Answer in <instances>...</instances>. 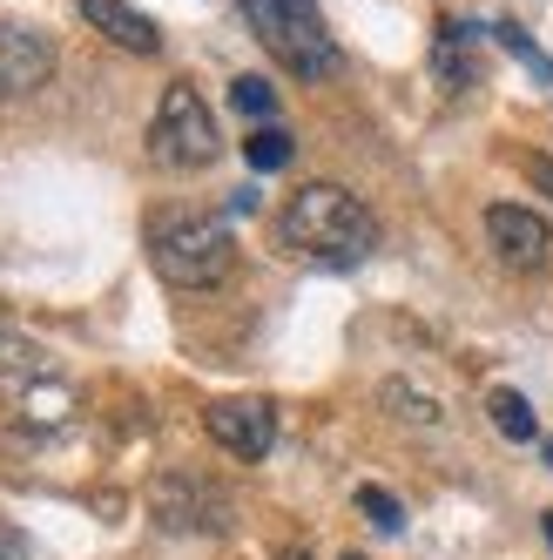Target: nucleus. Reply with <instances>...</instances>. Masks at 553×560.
<instances>
[{
	"label": "nucleus",
	"instance_id": "1",
	"mask_svg": "<svg viewBox=\"0 0 553 560\" xmlns=\"http://www.w3.org/2000/svg\"><path fill=\"white\" fill-rule=\"evenodd\" d=\"M276 244L318 270H351L378 250V217L338 183H304L284 210H276Z\"/></svg>",
	"mask_w": 553,
	"mask_h": 560
},
{
	"label": "nucleus",
	"instance_id": "2",
	"mask_svg": "<svg viewBox=\"0 0 553 560\" xmlns=\"http://www.w3.org/2000/svg\"><path fill=\"white\" fill-rule=\"evenodd\" d=\"M149 264L163 270L169 284H183V291H210V284L230 277L236 244H230V230L210 210L176 203V210H155L149 217Z\"/></svg>",
	"mask_w": 553,
	"mask_h": 560
},
{
	"label": "nucleus",
	"instance_id": "3",
	"mask_svg": "<svg viewBox=\"0 0 553 560\" xmlns=\"http://www.w3.org/2000/svg\"><path fill=\"white\" fill-rule=\"evenodd\" d=\"M250 21V34L263 42V55L297 74V82H325V74L338 68V42H331V27L318 14V0H236Z\"/></svg>",
	"mask_w": 553,
	"mask_h": 560
},
{
	"label": "nucleus",
	"instance_id": "4",
	"mask_svg": "<svg viewBox=\"0 0 553 560\" xmlns=\"http://www.w3.org/2000/svg\"><path fill=\"white\" fill-rule=\"evenodd\" d=\"M149 155L163 170H210L216 155H223V136H216V115L210 102L196 95L189 82H169L163 89V108H155V122H149Z\"/></svg>",
	"mask_w": 553,
	"mask_h": 560
},
{
	"label": "nucleus",
	"instance_id": "5",
	"mask_svg": "<svg viewBox=\"0 0 553 560\" xmlns=\"http://www.w3.org/2000/svg\"><path fill=\"white\" fill-rule=\"evenodd\" d=\"M203 425L230 459H263L276 446V406L270 398H216L203 412Z\"/></svg>",
	"mask_w": 553,
	"mask_h": 560
},
{
	"label": "nucleus",
	"instance_id": "6",
	"mask_svg": "<svg viewBox=\"0 0 553 560\" xmlns=\"http://www.w3.org/2000/svg\"><path fill=\"white\" fill-rule=\"evenodd\" d=\"M486 244L499 250V264L513 270H540L553 257V230L527 210V203H493L486 210Z\"/></svg>",
	"mask_w": 553,
	"mask_h": 560
},
{
	"label": "nucleus",
	"instance_id": "7",
	"mask_svg": "<svg viewBox=\"0 0 553 560\" xmlns=\"http://www.w3.org/2000/svg\"><path fill=\"white\" fill-rule=\"evenodd\" d=\"M55 82V42L21 21L0 27V95H34Z\"/></svg>",
	"mask_w": 553,
	"mask_h": 560
},
{
	"label": "nucleus",
	"instance_id": "8",
	"mask_svg": "<svg viewBox=\"0 0 553 560\" xmlns=\"http://www.w3.org/2000/svg\"><path fill=\"white\" fill-rule=\"evenodd\" d=\"M149 513L163 520L169 534H189V527H203V534H216L223 527V493H210L203 479H163V487L149 493Z\"/></svg>",
	"mask_w": 553,
	"mask_h": 560
},
{
	"label": "nucleus",
	"instance_id": "9",
	"mask_svg": "<svg viewBox=\"0 0 553 560\" xmlns=\"http://www.w3.org/2000/svg\"><path fill=\"white\" fill-rule=\"evenodd\" d=\"M82 14H89V27H102L115 48H129V55H155L163 48V27H155L149 14H136L129 0H82Z\"/></svg>",
	"mask_w": 553,
	"mask_h": 560
},
{
	"label": "nucleus",
	"instance_id": "10",
	"mask_svg": "<svg viewBox=\"0 0 553 560\" xmlns=\"http://www.w3.org/2000/svg\"><path fill=\"white\" fill-rule=\"evenodd\" d=\"M8 398H14V419L21 425H61L68 419V406H74V398H68V385L55 378V372H42V378H14L8 385Z\"/></svg>",
	"mask_w": 553,
	"mask_h": 560
},
{
	"label": "nucleus",
	"instance_id": "11",
	"mask_svg": "<svg viewBox=\"0 0 553 560\" xmlns=\"http://www.w3.org/2000/svg\"><path fill=\"white\" fill-rule=\"evenodd\" d=\"M486 412H493V425H499V439H513V446H527V439H540V419H533V406L513 385H499V392H486Z\"/></svg>",
	"mask_w": 553,
	"mask_h": 560
},
{
	"label": "nucleus",
	"instance_id": "12",
	"mask_svg": "<svg viewBox=\"0 0 553 560\" xmlns=\"http://www.w3.org/2000/svg\"><path fill=\"white\" fill-rule=\"evenodd\" d=\"M244 155H250V170H257V176H270V170H284V163H291V136L276 129V122H263L257 136H244Z\"/></svg>",
	"mask_w": 553,
	"mask_h": 560
},
{
	"label": "nucleus",
	"instance_id": "13",
	"mask_svg": "<svg viewBox=\"0 0 553 560\" xmlns=\"http://www.w3.org/2000/svg\"><path fill=\"white\" fill-rule=\"evenodd\" d=\"M230 102L244 108V115H257V122H270V115H276V95H270V82H257V74H236Z\"/></svg>",
	"mask_w": 553,
	"mask_h": 560
},
{
	"label": "nucleus",
	"instance_id": "14",
	"mask_svg": "<svg viewBox=\"0 0 553 560\" xmlns=\"http://www.w3.org/2000/svg\"><path fill=\"white\" fill-rule=\"evenodd\" d=\"M439 74H446V89L472 82V61H459V21H446V34H439Z\"/></svg>",
	"mask_w": 553,
	"mask_h": 560
},
{
	"label": "nucleus",
	"instance_id": "15",
	"mask_svg": "<svg viewBox=\"0 0 553 560\" xmlns=\"http://www.w3.org/2000/svg\"><path fill=\"white\" fill-rule=\"evenodd\" d=\"M358 506H365V520H372L378 534H399V500H391L385 487H365V493H358Z\"/></svg>",
	"mask_w": 553,
	"mask_h": 560
},
{
	"label": "nucleus",
	"instance_id": "16",
	"mask_svg": "<svg viewBox=\"0 0 553 560\" xmlns=\"http://www.w3.org/2000/svg\"><path fill=\"white\" fill-rule=\"evenodd\" d=\"M385 398H399V412H405V419H419V425L439 419V406H432V398H419V392H405V385H385Z\"/></svg>",
	"mask_w": 553,
	"mask_h": 560
},
{
	"label": "nucleus",
	"instance_id": "17",
	"mask_svg": "<svg viewBox=\"0 0 553 560\" xmlns=\"http://www.w3.org/2000/svg\"><path fill=\"white\" fill-rule=\"evenodd\" d=\"M527 176H533V189L553 196V155H527Z\"/></svg>",
	"mask_w": 553,
	"mask_h": 560
},
{
	"label": "nucleus",
	"instance_id": "18",
	"mask_svg": "<svg viewBox=\"0 0 553 560\" xmlns=\"http://www.w3.org/2000/svg\"><path fill=\"white\" fill-rule=\"evenodd\" d=\"M284 560H310V553H304V547H291V553H284Z\"/></svg>",
	"mask_w": 553,
	"mask_h": 560
},
{
	"label": "nucleus",
	"instance_id": "19",
	"mask_svg": "<svg viewBox=\"0 0 553 560\" xmlns=\"http://www.w3.org/2000/svg\"><path fill=\"white\" fill-rule=\"evenodd\" d=\"M546 540H553V506H546Z\"/></svg>",
	"mask_w": 553,
	"mask_h": 560
},
{
	"label": "nucleus",
	"instance_id": "20",
	"mask_svg": "<svg viewBox=\"0 0 553 560\" xmlns=\"http://www.w3.org/2000/svg\"><path fill=\"white\" fill-rule=\"evenodd\" d=\"M351 560H358V553H351Z\"/></svg>",
	"mask_w": 553,
	"mask_h": 560
}]
</instances>
